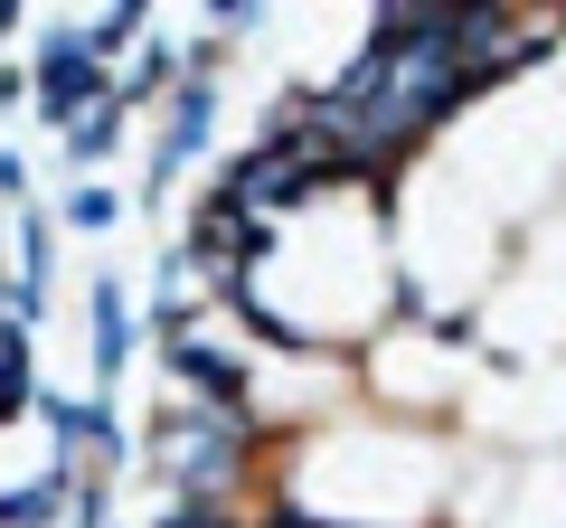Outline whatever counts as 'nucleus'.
<instances>
[{"label":"nucleus","mask_w":566,"mask_h":528,"mask_svg":"<svg viewBox=\"0 0 566 528\" xmlns=\"http://www.w3.org/2000/svg\"><path fill=\"white\" fill-rule=\"evenodd\" d=\"M57 509V482H39V490H0V528H29V519H48Z\"/></svg>","instance_id":"obj_5"},{"label":"nucleus","mask_w":566,"mask_h":528,"mask_svg":"<svg viewBox=\"0 0 566 528\" xmlns=\"http://www.w3.org/2000/svg\"><path fill=\"white\" fill-rule=\"evenodd\" d=\"M66 218H76V226H104V218H114V199H104V189H76V199H66Z\"/></svg>","instance_id":"obj_8"},{"label":"nucleus","mask_w":566,"mask_h":528,"mask_svg":"<svg viewBox=\"0 0 566 528\" xmlns=\"http://www.w3.org/2000/svg\"><path fill=\"white\" fill-rule=\"evenodd\" d=\"M151 444L180 463V482H189V490H218L227 472H237V434H227V415H180V425H161Z\"/></svg>","instance_id":"obj_1"},{"label":"nucleus","mask_w":566,"mask_h":528,"mask_svg":"<svg viewBox=\"0 0 566 528\" xmlns=\"http://www.w3.org/2000/svg\"><path fill=\"white\" fill-rule=\"evenodd\" d=\"M123 349H133V321H123V293L104 284V293H95V368H104V378L123 368Z\"/></svg>","instance_id":"obj_4"},{"label":"nucleus","mask_w":566,"mask_h":528,"mask_svg":"<svg viewBox=\"0 0 566 528\" xmlns=\"http://www.w3.org/2000/svg\"><path fill=\"white\" fill-rule=\"evenodd\" d=\"M133 29H142V10H104V20H95V39H85V57H104V47H123Z\"/></svg>","instance_id":"obj_7"},{"label":"nucleus","mask_w":566,"mask_h":528,"mask_svg":"<svg viewBox=\"0 0 566 528\" xmlns=\"http://www.w3.org/2000/svg\"><path fill=\"white\" fill-rule=\"evenodd\" d=\"M199 133H208V85H189V95H180V114H170L161 161H151V189H161V170H170V161H189V151H199Z\"/></svg>","instance_id":"obj_3"},{"label":"nucleus","mask_w":566,"mask_h":528,"mask_svg":"<svg viewBox=\"0 0 566 528\" xmlns=\"http://www.w3.org/2000/svg\"><path fill=\"white\" fill-rule=\"evenodd\" d=\"M95 104H104V76H95V57H85L76 39H48V57H39V114L76 133V114H95Z\"/></svg>","instance_id":"obj_2"},{"label":"nucleus","mask_w":566,"mask_h":528,"mask_svg":"<svg viewBox=\"0 0 566 528\" xmlns=\"http://www.w3.org/2000/svg\"><path fill=\"white\" fill-rule=\"evenodd\" d=\"M104 142H114V95H104V104H95V114H85V123H76V133H66V151H76V161H95V151H104Z\"/></svg>","instance_id":"obj_6"}]
</instances>
